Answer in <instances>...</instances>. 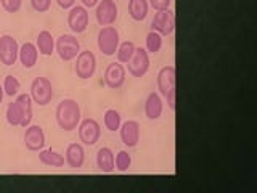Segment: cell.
Instances as JSON below:
<instances>
[{"mask_svg":"<svg viewBox=\"0 0 257 193\" xmlns=\"http://www.w3.org/2000/svg\"><path fill=\"white\" fill-rule=\"evenodd\" d=\"M23 142H24V147H26L29 151L39 153L40 150H44L45 143H47L44 129L39 124H29L26 129H24Z\"/></svg>","mask_w":257,"mask_h":193,"instance_id":"cell-14","label":"cell"},{"mask_svg":"<svg viewBox=\"0 0 257 193\" xmlns=\"http://www.w3.org/2000/svg\"><path fill=\"white\" fill-rule=\"evenodd\" d=\"M4 96H5V92H4L2 84H0V105H2V102H4Z\"/></svg>","mask_w":257,"mask_h":193,"instance_id":"cell-35","label":"cell"},{"mask_svg":"<svg viewBox=\"0 0 257 193\" xmlns=\"http://www.w3.org/2000/svg\"><path fill=\"white\" fill-rule=\"evenodd\" d=\"M175 95H177V88H174V90H171L164 96V102L167 103V107L171 108L172 111L175 110Z\"/></svg>","mask_w":257,"mask_h":193,"instance_id":"cell-32","label":"cell"},{"mask_svg":"<svg viewBox=\"0 0 257 193\" xmlns=\"http://www.w3.org/2000/svg\"><path fill=\"white\" fill-rule=\"evenodd\" d=\"M96 56L90 50H80L79 55L76 56V64H74V71L76 76L80 80H88L95 76L96 72Z\"/></svg>","mask_w":257,"mask_h":193,"instance_id":"cell-7","label":"cell"},{"mask_svg":"<svg viewBox=\"0 0 257 193\" xmlns=\"http://www.w3.org/2000/svg\"><path fill=\"white\" fill-rule=\"evenodd\" d=\"M163 48V36L156 31H150L145 37V50L150 55H156Z\"/></svg>","mask_w":257,"mask_h":193,"instance_id":"cell-25","label":"cell"},{"mask_svg":"<svg viewBox=\"0 0 257 193\" xmlns=\"http://www.w3.org/2000/svg\"><path fill=\"white\" fill-rule=\"evenodd\" d=\"M135 47L137 45L132 42V40H124V42H120L117 47V52H116V60L122 64H127L132 60V56L135 53Z\"/></svg>","mask_w":257,"mask_h":193,"instance_id":"cell-26","label":"cell"},{"mask_svg":"<svg viewBox=\"0 0 257 193\" xmlns=\"http://www.w3.org/2000/svg\"><path fill=\"white\" fill-rule=\"evenodd\" d=\"M55 119L56 124L64 132L76 131L80 119H82V111H80V105L74 99H63L55 110Z\"/></svg>","mask_w":257,"mask_h":193,"instance_id":"cell-2","label":"cell"},{"mask_svg":"<svg viewBox=\"0 0 257 193\" xmlns=\"http://www.w3.org/2000/svg\"><path fill=\"white\" fill-rule=\"evenodd\" d=\"M100 0H80V4H82L85 8H95L96 5H98Z\"/></svg>","mask_w":257,"mask_h":193,"instance_id":"cell-34","label":"cell"},{"mask_svg":"<svg viewBox=\"0 0 257 193\" xmlns=\"http://www.w3.org/2000/svg\"><path fill=\"white\" fill-rule=\"evenodd\" d=\"M143 111L148 121H158L164 111V99L158 92H150L145 99Z\"/></svg>","mask_w":257,"mask_h":193,"instance_id":"cell-17","label":"cell"},{"mask_svg":"<svg viewBox=\"0 0 257 193\" xmlns=\"http://www.w3.org/2000/svg\"><path fill=\"white\" fill-rule=\"evenodd\" d=\"M80 52V42L74 34H61L58 39H55V53L60 56V60L69 63L76 60V56Z\"/></svg>","mask_w":257,"mask_h":193,"instance_id":"cell-5","label":"cell"},{"mask_svg":"<svg viewBox=\"0 0 257 193\" xmlns=\"http://www.w3.org/2000/svg\"><path fill=\"white\" fill-rule=\"evenodd\" d=\"M77 134L82 145H85V147H93V145H96L101 139V126L98 121L93 118L80 119V123L77 126Z\"/></svg>","mask_w":257,"mask_h":193,"instance_id":"cell-6","label":"cell"},{"mask_svg":"<svg viewBox=\"0 0 257 193\" xmlns=\"http://www.w3.org/2000/svg\"><path fill=\"white\" fill-rule=\"evenodd\" d=\"M36 47L39 50V55L44 56H52L55 53V37L50 31H40L36 37Z\"/></svg>","mask_w":257,"mask_h":193,"instance_id":"cell-22","label":"cell"},{"mask_svg":"<svg viewBox=\"0 0 257 193\" xmlns=\"http://www.w3.org/2000/svg\"><path fill=\"white\" fill-rule=\"evenodd\" d=\"M2 87H4L5 95H7V96H10V99H15V96L18 95V93H20V90H21V84H20V80L16 79L15 76H12V74L5 76Z\"/></svg>","mask_w":257,"mask_h":193,"instance_id":"cell-28","label":"cell"},{"mask_svg":"<svg viewBox=\"0 0 257 193\" xmlns=\"http://www.w3.org/2000/svg\"><path fill=\"white\" fill-rule=\"evenodd\" d=\"M90 24V13L88 8H85L82 4L74 5L68 10V26L72 31V34H82L87 31Z\"/></svg>","mask_w":257,"mask_h":193,"instance_id":"cell-8","label":"cell"},{"mask_svg":"<svg viewBox=\"0 0 257 193\" xmlns=\"http://www.w3.org/2000/svg\"><path fill=\"white\" fill-rule=\"evenodd\" d=\"M151 31L159 32L161 36H171L175 31V13L167 8V10H158L151 20Z\"/></svg>","mask_w":257,"mask_h":193,"instance_id":"cell-11","label":"cell"},{"mask_svg":"<svg viewBox=\"0 0 257 193\" xmlns=\"http://www.w3.org/2000/svg\"><path fill=\"white\" fill-rule=\"evenodd\" d=\"M140 123L135 119H127L122 121V124L119 127V135H120V142H122L127 148H134L139 145L140 142Z\"/></svg>","mask_w":257,"mask_h":193,"instance_id":"cell-15","label":"cell"},{"mask_svg":"<svg viewBox=\"0 0 257 193\" xmlns=\"http://www.w3.org/2000/svg\"><path fill=\"white\" fill-rule=\"evenodd\" d=\"M39 163L47 167L60 169V167H64L66 161H64V155H61L60 151L52 150V148H48V150L44 148L39 151Z\"/></svg>","mask_w":257,"mask_h":193,"instance_id":"cell-21","label":"cell"},{"mask_svg":"<svg viewBox=\"0 0 257 193\" xmlns=\"http://www.w3.org/2000/svg\"><path fill=\"white\" fill-rule=\"evenodd\" d=\"M95 18L100 26H112L119 18V7L116 0H100L95 7Z\"/></svg>","mask_w":257,"mask_h":193,"instance_id":"cell-10","label":"cell"},{"mask_svg":"<svg viewBox=\"0 0 257 193\" xmlns=\"http://www.w3.org/2000/svg\"><path fill=\"white\" fill-rule=\"evenodd\" d=\"M104 84H106L108 88L111 90H119L120 87L125 84V79H127V69L122 63L114 61V63H109L106 69H104Z\"/></svg>","mask_w":257,"mask_h":193,"instance_id":"cell-13","label":"cell"},{"mask_svg":"<svg viewBox=\"0 0 257 193\" xmlns=\"http://www.w3.org/2000/svg\"><path fill=\"white\" fill-rule=\"evenodd\" d=\"M156 85H158V93L163 96V99L171 90L177 88V85H175V66L167 64V66L161 68L158 76H156Z\"/></svg>","mask_w":257,"mask_h":193,"instance_id":"cell-16","label":"cell"},{"mask_svg":"<svg viewBox=\"0 0 257 193\" xmlns=\"http://www.w3.org/2000/svg\"><path fill=\"white\" fill-rule=\"evenodd\" d=\"M114 166L119 172H128L132 167V156L128 155L127 150H120L114 155Z\"/></svg>","mask_w":257,"mask_h":193,"instance_id":"cell-27","label":"cell"},{"mask_svg":"<svg viewBox=\"0 0 257 193\" xmlns=\"http://www.w3.org/2000/svg\"><path fill=\"white\" fill-rule=\"evenodd\" d=\"M148 4L153 10L158 12V10H167V8H171L172 0H148Z\"/></svg>","mask_w":257,"mask_h":193,"instance_id":"cell-31","label":"cell"},{"mask_svg":"<svg viewBox=\"0 0 257 193\" xmlns=\"http://www.w3.org/2000/svg\"><path fill=\"white\" fill-rule=\"evenodd\" d=\"M29 95L32 102L39 105V107H47L48 103H52L55 92H53V85L50 82V79L44 76L34 77V80H32L29 87Z\"/></svg>","mask_w":257,"mask_h":193,"instance_id":"cell-4","label":"cell"},{"mask_svg":"<svg viewBox=\"0 0 257 193\" xmlns=\"http://www.w3.org/2000/svg\"><path fill=\"white\" fill-rule=\"evenodd\" d=\"M103 124L109 132H119V127L122 124V116H120V113L117 110L109 108L103 115Z\"/></svg>","mask_w":257,"mask_h":193,"instance_id":"cell-24","label":"cell"},{"mask_svg":"<svg viewBox=\"0 0 257 193\" xmlns=\"http://www.w3.org/2000/svg\"><path fill=\"white\" fill-rule=\"evenodd\" d=\"M39 60V50L36 44L32 42H24L20 45V52H18V61L21 63V66L24 69H32L37 64Z\"/></svg>","mask_w":257,"mask_h":193,"instance_id":"cell-19","label":"cell"},{"mask_svg":"<svg viewBox=\"0 0 257 193\" xmlns=\"http://www.w3.org/2000/svg\"><path fill=\"white\" fill-rule=\"evenodd\" d=\"M95 161H96V167H98L103 174H111L116 171L114 151H112L109 147H101L98 151H96Z\"/></svg>","mask_w":257,"mask_h":193,"instance_id":"cell-20","label":"cell"},{"mask_svg":"<svg viewBox=\"0 0 257 193\" xmlns=\"http://www.w3.org/2000/svg\"><path fill=\"white\" fill-rule=\"evenodd\" d=\"M120 44V34L116 26H101L96 34V45L104 56H114Z\"/></svg>","mask_w":257,"mask_h":193,"instance_id":"cell-3","label":"cell"},{"mask_svg":"<svg viewBox=\"0 0 257 193\" xmlns=\"http://www.w3.org/2000/svg\"><path fill=\"white\" fill-rule=\"evenodd\" d=\"M32 10L37 13H47L52 7V0H29Z\"/></svg>","mask_w":257,"mask_h":193,"instance_id":"cell-30","label":"cell"},{"mask_svg":"<svg viewBox=\"0 0 257 193\" xmlns=\"http://www.w3.org/2000/svg\"><path fill=\"white\" fill-rule=\"evenodd\" d=\"M150 53L145 50V47H135V53L132 56V60L127 63V72L132 77L140 79L143 76H147V72L150 71Z\"/></svg>","mask_w":257,"mask_h":193,"instance_id":"cell-9","label":"cell"},{"mask_svg":"<svg viewBox=\"0 0 257 193\" xmlns=\"http://www.w3.org/2000/svg\"><path fill=\"white\" fill-rule=\"evenodd\" d=\"M64 161L71 169H82L85 164V148L82 143H69L64 151Z\"/></svg>","mask_w":257,"mask_h":193,"instance_id":"cell-18","label":"cell"},{"mask_svg":"<svg viewBox=\"0 0 257 193\" xmlns=\"http://www.w3.org/2000/svg\"><path fill=\"white\" fill-rule=\"evenodd\" d=\"M0 5L7 13H18L21 10L23 0H0Z\"/></svg>","mask_w":257,"mask_h":193,"instance_id":"cell-29","label":"cell"},{"mask_svg":"<svg viewBox=\"0 0 257 193\" xmlns=\"http://www.w3.org/2000/svg\"><path fill=\"white\" fill-rule=\"evenodd\" d=\"M18 52H20V44L13 36L4 34L0 36V63L5 66H13L18 61Z\"/></svg>","mask_w":257,"mask_h":193,"instance_id":"cell-12","label":"cell"},{"mask_svg":"<svg viewBox=\"0 0 257 193\" xmlns=\"http://www.w3.org/2000/svg\"><path fill=\"white\" fill-rule=\"evenodd\" d=\"M127 10H128V16H131L134 21L140 23L148 16L150 4H148V0H128Z\"/></svg>","mask_w":257,"mask_h":193,"instance_id":"cell-23","label":"cell"},{"mask_svg":"<svg viewBox=\"0 0 257 193\" xmlns=\"http://www.w3.org/2000/svg\"><path fill=\"white\" fill-rule=\"evenodd\" d=\"M32 105H34V102H32L29 93L16 95L15 99L7 105V110H5V119L8 126L26 129L29 124H32V116H34Z\"/></svg>","mask_w":257,"mask_h":193,"instance_id":"cell-1","label":"cell"},{"mask_svg":"<svg viewBox=\"0 0 257 193\" xmlns=\"http://www.w3.org/2000/svg\"><path fill=\"white\" fill-rule=\"evenodd\" d=\"M56 4H58L60 8H63V10H69V8H72L76 5L77 0H55Z\"/></svg>","mask_w":257,"mask_h":193,"instance_id":"cell-33","label":"cell"}]
</instances>
